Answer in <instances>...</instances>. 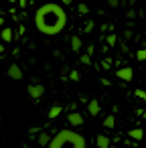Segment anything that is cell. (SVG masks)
Listing matches in <instances>:
<instances>
[{
    "label": "cell",
    "instance_id": "obj_5",
    "mask_svg": "<svg viewBox=\"0 0 146 148\" xmlns=\"http://www.w3.org/2000/svg\"><path fill=\"white\" fill-rule=\"evenodd\" d=\"M6 73H8V77L10 79H14V81H21L23 79V69L19 67V65H8V69H6Z\"/></svg>",
    "mask_w": 146,
    "mask_h": 148
},
{
    "label": "cell",
    "instance_id": "obj_21",
    "mask_svg": "<svg viewBox=\"0 0 146 148\" xmlns=\"http://www.w3.org/2000/svg\"><path fill=\"white\" fill-rule=\"evenodd\" d=\"M108 6H110V8H116V6H118V0H108Z\"/></svg>",
    "mask_w": 146,
    "mask_h": 148
},
{
    "label": "cell",
    "instance_id": "obj_6",
    "mask_svg": "<svg viewBox=\"0 0 146 148\" xmlns=\"http://www.w3.org/2000/svg\"><path fill=\"white\" fill-rule=\"evenodd\" d=\"M67 122H69L71 126H81V124H83V116L77 114V112H73V114L67 116Z\"/></svg>",
    "mask_w": 146,
    "mask_h": 148
},
{
    "label": "cell",
    "instance_id": "obj_19",
    "mask_svg": "<svg viewBox=\"0 0 146 148\" xmlns=\"http://www.w3.org/2000/svg\"><path fill=\"white\" fill-rule=\"evenodd\" d=\"M91 31H93V23H91V21H89V23H87V25H85V33H91Z\"/></svg>",
    "mask_w": 146,
    "mask_h": 148
},
{
    "label": "cell",
    "instance_id": "obj_11",
    "mask_svg": "<svg viewBox=\"0 0 146 148\" xmlns=\"http://www.w3.org/2000/svg\"><path fill=\"white\" fill-rule=\"evenodd\" d=\"M49 140H51V136H49L47 132H41V130H39V138H37V142H39L41 146H47Z\"/></svg>",
    "mask_w": 146,
    "mask_h": 148
},
{
    "label": "cell",
    "instance_id": "obj_7",
    "mask_svg": "<svg viewBox=\"0 0 146 148\" xmlns=\"http://www.w3.org/2000/svg\"><path fill=\"white\" fill-rule=\"evenodd\" d=\"M110 144H112V140H110L106 134H99V136L95 138V146H97V148H110Z\"/></svg>",
    "mask_w": 146,
    "mask_h": 148
},
{
    "label": "cell",
    "instance_id": "obj_14",
    "mask_svg": "<svg viewBox=\"0 0 146 148\" xmlns=\"http://www.w3.org/2000/svg\"><path fill=\"white\" fill-rule=\"evenodd\" d=\"M104 126H106V128H110V130H112V128H114V126H116V118H114V116H108V118H106V120H104Z\"/></svg>",
    "mask_w": 146,
    "mask_h": 148
},
{
    "label": "cell",
    "instance_id": "obj_1",
    "mask_svg": "<svg viewBox=\"0 0 146 148\" xmlns=\"http://www.w3.org/2000/svg\"><path fill=\"white\" fill-rule=\"evenodd\" d=\"M35 27L41 35L55 37L61 35L67 27V12L57 2H45L35 12Z\"/></svg>",
    "mask_w": 146,
    "mask_h": 148
},
{
    "label": "cell",
    "instance_id": "obj_8",
    "mask_svg": "<svg viewBox=\"0 0 146 148\" xmlns=\"http://www.w3.org/2000/svg\"><path fill=\"white\" fill-rule=\"evenodd\" d=\"M87 112H89L91 116H99V101H97V99H89V103H87Z\"/></svg>",
    "mask_w": 146,
    "mask_h": 148
},
{
    "label": "cell",
    "instance_id": "obj_3",
    "mask_svg": "<svg viewBox=\"0 0 146 148\" xmlns=\"http://www.w3.org/2000/svg\"><path fill=\"white\" fill-rule=\"evenodd\" d=\"M27 91H29V95H31V99H33V101H39V99L45 95V85H43V83H39V81H33V83H29Z\"/></svg>",
    "mask_w": 146,
    "mask_h": 148
},
{
    "label": "cell",
    "instance_id": "obj_17",
    "mask_svg": "<svg viewBox=\"0 0 146 148\" xmlns=\"http://www.w3.org/2000/svg\"><path fill=\"white\" fill-rule=\"evenodd\" d=\"M81 63H83V65H89V63H91V55H89V53L81 55Z\"/></svg>",
    "mask_w": 146,
    "mask_h": 148
},
{
    "label": "cell",
    "instance_id": "obj_12",
    "mask_svg": "<svg viewBox=\"0 0 146 148\" xmlns=\"http://www.w3.org/2000/svg\"><path fill=\"white\" fill-rule=\"evenodd\" d=\"M10 41H12V29L4 27L2 29V43H10Z\"/></svg>",
    "mask_w": 146,
    "mask_h": 148
},
{
    "label": "cell",
    "instance_id": "obj_25",
    "mask_svg": "<svg viewBox=\"0 0 146 148\" xmlns=\"http://www.w3.org/2000/svg\"><path fill=\"white\" fill-rule=\"evenodd\" d=\"M2 51H4V45H2V43H0V55H2Z\"/></svg>",
    "mask_w": 146,
    "mask_h": 148
},
{
    "label": "cell",
    "instance_id": "obj_2",
    "mask_svg": "<svg viewBox=\"0 0 146 148\" xmlns=\"http://www.w3.org/2000/svg\"><path fill=\"white\" fill-rule=\"evenodd\" d=\"M49 148H63V146H71V148H85L87 142L81 134L73 132V130H59L47 144Z\"/></svg>",
    "mask_w": 146,
    "mask_h": 148
},
{
    "label": "cell",
    "instance_id": "obj_15",
    "mask_svg": "<svg viewBox=\"0 0 146 148\" xmlns=\"http://www.w3.org/2000/svg\"><path fill=\"white\" fill-rule=\"evenodd\" d=\"M77 10H79V14H87V12H89V6H87V4H83V2H81V4H79V6H77Z\"/></svg>",
    "mask_w": 146,
    "mask_h": 148
},
{
    "label": "cell",
    "instance_id": "obj_16",
    "mask_svg": "<svg viewBox=\"0 0 146 148\" xmlns=\"http://www.w3.org/2000/svg\"><path fill=\"white\" fill-rule=\"evenodd\" d=\"M136 59H138V61H146V49H140V51L136 53Z\"/></svg>",
    "mask_w": 146,
    "mask_h": 148
},
{
    "label": "cell",
    "instance_id": "obj_22",
    "mask_svg": "<svg viewBox=\"0 0 146 148\" xmlns=\"http://www.w3.org/2000/svg\"><path fill=\"white\" fill-rule=\"evenodd\" d=\"M71 79L77 81V79H79V73H77V71H71Z\"/></svg>",
    "mask_w": 146,
    "mask_h": 148
},
{
    "label": "cell",
    "instance_id": "obj_26",
    "mask_svg": "<svg viewBox=\"0 0 146 148\" xmlns=\"http://www.w3.org/2000/svg\"><path fill=\"white\" fill-rule=\"evenodd\" d=\"M2 25H4V18H2V16H0V27H2Z\"/></svg>",
    "mask_w": 146,
    "mask_h": 148
},
{
    "label": "cell",
    "instance_id": "obj_18",
    "mask_svg": "<svg viewBox=\"0 0 146 148\" xmlns=\"http://www.w3.org/2000/svg\"><path fill=\"white\" fill-rule=\"evenodd\" d=\"M134 95H136V97H140V99H146V91H144V89H136V91H134Z\"/></svg>",
    "mask_w": 146,
    "mask_h": 148
},
{
    "label": "cell",
    "instance_id": "obj_10",
    "mask_svg": "<svg viewBox=\"0 0 146 148\" xmlns=\"http://www.w3.org/2000/svg\"><path fill=\"white\" fill-rule=\"evenodd\" d=\"M81 47H83V45H81V39H79L77 35H73V37H71V49H73L75 53H79Z\"/></svg>",
    "mask_w": 146,
    "mask_h": 148
},
{
    "label": "cell",
    "instance_id": "obj_13",
    "mask_svg": "<svg viewBox=\"0 0 146 148\" xmlns=\"http://www.w3.org/2000/svg\"><path fill=\"white\" fill-rule=\"evenodd\" d=\"M61 112H63V108H61V106H53V108L49 110V118L53 120V118H57V116H59Z\"/></svg>",
    "mask_w": 146,
    "mask_h": 148
},
{
    "label": "cell",
    "instance_id": "obj_24",
    "mask_svg": "<svg viewBox=\"0 0 146 148\" xmlns=\"http://www.w3.org/2000/svg\"><path fill=\"white\" fill-rule=\"evenodd\" d=\"M61 2H63V4H67V6H69V4H71V2H73V0H61Z\"/></svg>",
    "mask_w": 146,
    "mask_h": 148
},
{
    "label": "cell",
    "instance_id": "obj_9",
    "mask_svg": "<svg viewBox=\"0 0 146 148\" xmlns=\"http://www.w3.org/2000/svg\"><path fill=\"white\" fill-rule=\"evenodd\" d=\"M128 136H130L132 140L140 142V140L144 138V130H140V128H134V130H130V132H128Z\"/></svg>",
    "mask_w": 146,
    "mask_h": 148
},
{
    "label": "cell",
    "instance_id": "obj_23",
    "mask_svg": "<svg viewBox=\"0 0 146 148\" xmlns=\"http://www.w3.org/2000/svg\"><path fill=\"white\" fill-rule=\"evenodd\" d=\"M19 4H21V6L25 8V6H27V0H19Z\"/></svg>",
    "mask_w": 146,
    "mask_h": 148
},
{
    "label": "cell",
    "instance_id": "obj_20",
    "mask_svg": "<svg viewBox=\"0 0 146 148\" xmlns=\"http://www.w3.org/2000/svg\"><path fill=\"white\" fill-rule=\"evenodd\" d=\"M108 45H116V35H110L108 37Z\"/></svg>",
    "mask_w": 146,
    "mask_h": 148
},
{
    "label": "cell",
    "instance_id": "obj_4",
    "mask_svg": "<svg viewBox=\"0 0 146 148\" xmlns=\"http://www.w3.org/2000/svg\"><path fill=\"white\" fill-rule=\"evenodd\" d=\"M116 77L122 79V81H132V77H134V69H132V67H122V69L116 71Z\"/></svg>",
    "mask_w": 146,
    "mask_h": 148
}]
</instances>
